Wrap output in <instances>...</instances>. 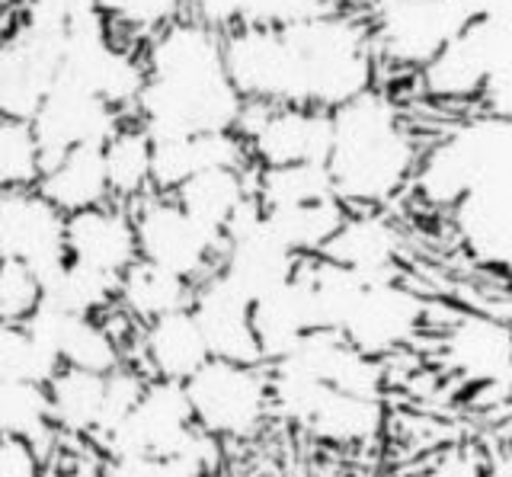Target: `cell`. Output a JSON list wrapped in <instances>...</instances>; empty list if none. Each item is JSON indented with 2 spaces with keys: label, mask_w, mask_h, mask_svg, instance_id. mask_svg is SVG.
I'll list each match as a JSON object with an SVG mask.
<instances>
[{
  "label": "cell",
  "mask_w": 512,
  "mask_h": 477,
  "mask_svg": "<svg viewBox=\"0 0 512 477\" xmlns=\"http://www.w3.org/2000/svg\"><path fill=\"white\" fill-rule=\"evenodd\" d=\"M148 81L132 119L151 141H176L205 132H234L244 97L234 90L221 58V33L180 17L141 45Z\"/></svg>",
  "instance_id": "6da1fadb"
},
{
  "label": "cell",
  "mask_w": 512,
  "mask_h": 477,
  "mask_svg": "<svg viewBox=\"0 0 512 477\" xmlns=\"http://www.w3.org/2000/svg\"><path fill=\"white\" fill-rule=\"evenodd\" d=\"M61 365L26 324H0V378L48 385Z\"/></svg>",
  "instance_id": "8d00e7d4"
},
{
  "label": "cell",
  "mask_w": 512,
  "mask_h": 477,
  "mask_svg": "<svg viewBox=\"0 0 512 477\" xmlns=\"http://www.w3.org/2000/svg\"><path fill=\"white\" fill-rule=\"evenodd\" d=\"M64 26L29 17L20 7L16 23L0 36V116L32 119L61 71Z\"/></svg>",
  "instance_id": "8fae6325"
},
{
  "label": "cell",
  "mask_w": 512,
  "mask_h": 477,
  "mask_svg": "<svg viewBox=\"0 0 512 477\" xmlns=\"http://www.w3.org/2000/svg\"><path fill=\"white\" fill-rule=\"evenodd\" d=\"M253 196L263 209H285V205L317 202L336 193L327 164H295V167H256Z\"/></svg>",
  "instance_id": "e575fe53"
},
{
  "label": "cell",
  "mask_w": 512,
  "mask_h": 477,
  "mask_svg": "<svg viewBox=\"0 0 512 477\" xmlns=\"http://www.w3.org/2000/svg\"><path fill=\"white\" fill-rule=\"evenodd\" d=\"M151 154L154 141L135 119H125L119 132L103 145L106 177L112 189V202H122L132 209L135 202L154 193L151 186Z\"/></svg>",
  "instance_id": "d6a6232c"
},
{
  "label": "cell",
  "mask_w": 512,
  "mask_h": 477,
  "mask_svg": "<svg viewBox=\"0 0 512 477\" xmlns=\"http://www.w3.org/2000/svg\"><path fill=\"white\" fill-rule=\"evenodd\" d=\"M208 359L212 353H208L202 327L189 308L138 324L132 343H128V362L135 369L148 378L180 381V385H186Z\"/></svg>",
  "instance_id": "d6986e66"
},
{
  "label": "cell",
  "mask_w": 512,
  "mask_h": 477,
  "mask_svg": "<svg viewBox=\"0 0 512 477\" xmlns=\"http://www.w3.org/2000/svg\"><path fill=\"white\" fill-rule=\"evenodd\" d=\"M189 311L202 327V337L212 359L263 365L260 346H256L253 324H250V301L231 282H224L218 273H208L192 289Z\"/></svg>",
  "instance_id": "44dd1931"
},
{
  "label": "cell",
  "mask_w": 512,
  "mask_h": 477,
  "mask_svg": "<svg viewBox=\"0 0 512 477\" xmlns=\"http://www.w3.org/2000/svg\"><path fill=\"white\" fill-rule=\"evenodd\" d=\"M42 305V282L29 266L0 260V324H26Z\"/></svg>",
  "instance_id": "f35d334b"
},
{
  "label": "cell",
  "mask_w": 512,
  "mask_h": 477,
  "mask_svg": "<svg viewBox=\"0 0 512 477\" xmlns=\"http://www.w3.org/2000/svg\"><path fill=\"white\" fill-rule=\"evenodd\" d=\"M429 477H493V465L474 449H448L436 458Z\"/></svg>",
  "instance_id": "60d3db41"
},
{
  "label": "cell",
  "mask_w": 512,
  "mask_h": 477,
  "mask_svg": "<svg viewBox=\"0 0 512 477\" xmlns=\"http://www.w3.org/2000/svg\"><path fill=\"white\" fill-rule=\"evenodd\" d=\"M512 164V122L496 116H471L452 132L423 148L410 189L429 209L452 212L468 189L490 170Z\"/></svg>",
  "instance_id": "5b68a950"
},
{
  "label": "cell",
  "mask_w": 512,
  "mask_h": 477,
  "mask_svg": "<svg viewBox=\"0 0 512 477\" xmlns=\"http://www.w3.org/2000/svg\"><path fill=\"white\" fill-rule=\"evenodd\" d=\"M247 141L237 132H205L176 141H154L151 186L154 193L173 196L183 183L205 170H250Z\"/></svg>",
  "instance_id": "603a6c76"
},
{
  "label": "cell",
  "mask_w": 512,
  "mask_h": 477,
  "mask_svg": "<svg viewBox=\"0 0 512 477\" xmlns=\"http://www.w3.org/2000/svg\"><path fill=\"white\" fill-rule=\"evenodd\" d=\"M109 33L125 45L141 49L160 29L186 17V0H96Z\"/></svg>",
  "instance_id": "d590c367"
},
{
  "label": "cell",
  "mask_w": 512,
  "mask_h": 477,
  "mask_svg": "<svg viewBox=\"0 0 512 477\" xmlns=\"http://www.w3.org/2000/svg\"><path fill=\"white\" fill-rule=\"evenodd\" d=\"M36 189L61 215H77L112 202L103 148H74L55 161H45Z\"/></svg>",
  "instance_id": "484cf974"
},
{
  "label": "cell",
  "mask_w": 512,
  "mask_h": 477,
  "mask_svg": "<svg viewBox=\"0 0 512 477\" xmlns=\"http://www.w3.org/2000/svg\"><path fill=\"white\" fill-rule=\"evenodd\" d=\"M48 417L58 439H80L96 442L106 423V375L58 369L55 378L45 385Z\"/></svg>",
  "instance_id": "4316f807"
},
{
  "label": "cell",
  "mask_w": 512,
  "mask_h": 477,
  "mask_svg": "<svg viewBox=\"0 0 512 477\" xmlns=\"http://www.w3.org/2000/svg\"><path fill=\"white\" fill-rule=\"evenodd\" d=\"M20 7H23V0H0V36H4L7 29L16 23V17H20Z\"/></svg>",
  "instance_id": "b9f144b4"
},
{
  "label": "cell",
  "mask_w": 512,
  "mask_h": 477,
  "mask_svg": "<svg viewBox=\"0 0 512 477\" xmlns=\"http://www.w3.org/2000/svg\"><path fill=\"white\" fill-rule=\"evenodd\" d=\"M0 477H45V455L23 439L0 436Z\"/></svg>",
  "instance_id": "ab89813d"
},
{
  "label": "cell",
  "mask_w": 512,
  "mask_h": 477,
  "mask_svg": "<svg viewBox=\"0 0 512 477\" xmlns=\"http://www.w3.org/2000/svg\"><path fill=\"white\" fill-rule=\"evenodd\" d=\"M192 420L215 442L253 439L272 420V391L266 365L208 359L186 381Z\"/></svg>",
  "instance_id": "52a82bcc"
},
{
  "label": "cell",
  "mask_w": 512,
  "mask_h": 477,
  "mask_svg": "<svg viewBox=\"0 0 512 477\" xmlns=\"http://www.w3.org/2000/svg\"><path fill=\"white\" fill-rule=\"evenodd\" d=\"M480 13L484 0H368L365 20L378 68L423 71Z\"/></svg>",
  "instance_id": "8992f818"
},
{
  "label": "cell",
  "mask_w": 512,
  "mask_h": 477,
  "mask_svg": "<svg viewBox=\"0 0 512 477\" xmlns=\"http://www.w3.org/2000/svg\"><path fill=\"white\" fill-rule=\"evenodd\" d=\"M132 221L138 237V260L192 285L215 273L221 237L205 231L199 221H192L173 196H144L132 205Z\"/></svg>",
  "instance_id": "30bf717a"
},
{
  "label": "cell",
  "mask_w": 512,
  "mask_h": 477,
  "mask_svg": "<svg viewBox=\"0 0 512 477\" xmlns=\"http://www.w3.org/2000/svg\"><path fill=\"white\" fill-rule=\"evenodd\" d=\"M221 58L244 100L301 106L298 68L279 26H234L221 33Z\"/></svg>",
  "instance_id": "5bb4252c"
},
{
  "label": "cell",
  "mask_w": 512,
  "mask_h": 477,
  "mask_svg": "<svg viewBox=\"0 0 512 477\" xmlns=\"http://www.w3.org/2000/svg\"><path fill=\"white\" fill-rule=\"evenodd\" d=\"M253 170H205L173 193L180 209L205 231L221 237L234 215L253 199Z\"/></svg>",
  "instance_id": "83f0119b"
},
{
  "label": "cell",
  "mask_w": 512,
  "mask_h": 477,
  "mask_svg": "<svg viewBox=\"0 0 512 477\" xmlns=\"http://www.w3.org/2000/svg\"><path fill=\"white\" fill-rule=\"evenodd\" d=\"M250 324H253L256 346H260L263 365L285 359L304 337H308V333L317 330L308 285L301 279V266L282 289L263 295L260 301H253Z\"/></svg>",
  "instance_id": "d4e9b609"
},
{
  "label": "cell",
  "mask_w": 512,
  "mask_h": 477,
  "mask_svg": "<svg viewBox=\"0 0 512 477\" xmlns=\"http://www.w3.org/2000/svg\"><path fill=\"white\" fill-rule=\"evenodd\" d=\"M320 257L352 269L362 279H391L400 276L404 237L381 209H359L346 215L343 228Z\"/></svg>",
  "instance_id": "cb8c5ba5"
},
{
  "label": "cell",
  "mask_w": 512,
  "mask_h": 477,
  "mask_svg": "<svg viewBox=\"0 0 512 477\" xmlns=\"http://www.w3.org/2000/svg\"><path fill=\"white\" fill-rule=\"evenodd\" d=\"M429 305L413 289H407L404 279H365L359 298L352 301L346 321L340 327V337L362 349L365 356L388 359L400 349L416 343V337L426 330Z\"/></svg>",
  "instance_id": "7c38bea8"
},
{
  "label": "cell",
  "mask_w": 512,
  "mask_h": 477,
  "mask_svg": "<svg viewBox=\"0 0 512 477\" xmlns=\"http://www.w3.org/2000/svg\"><path fill=\"white\" fill-rule=\"evenodd\" d=\"M0 436L23 439L36 445L42 455L55 452L61 439L48 417V397L42 385L0 378Z\"/></svg>",
  "instance_id": "836d02e7"
},
{
  "label": "cell",
  "mask_w": 512,
  "mask_h": 477,
  "mask_svg": "<svg viewBox=\"0 0 512 477\" xmlns=\"http://www.w3.org/2000/svg\"><path fill=\"white\" fill-rule=\"evenodd\" d=\"M45 477H48V474H45Z\"/></svg>",
  "instance_id": "ee69618b"
},
{
  "label": "cell",
  "mask_w": 512,
  "mask_h": 477,
  "mask_svg": "<svg viewBox=\"0 0 512 477\" xmlns=\"http://www.w3.org/2000/svg\"><path fill=\"white\" fill-rule=\"evenodd\" d=\"M125 119L128 116H122L119 109H112L84 87L71 84L68 77H55L52 90L45 93L29 125L36 132L45 164L74 148H103Z\"/></svg>",
  "instance_id": "2e32d148"
},
{
  "label": "cell",
  "mask_w": 512,
  "mask_h": 477,
  "mask_svg": "<svg viewBox=\"0 0 512 477\" xmlns=\"http://www.w3.org/2000/svg\"><path fill=\"white\" fill-rule=\"evenodd\" d=\"M234 132L247 141L253 167L327 164L333 145L330 113L314 106H272L263 100H244Z\"/></svg>",
  "instance_id": "9c48e42d"
},
{
  "label": "cell",
  "mask_w": 512,
  "mask_h": 477,
  "mask_svg": "<svg viewBox=\"0 0 512 477\" xmlns=\"http://www.w3.org/2000/svg\"><path fill=\"white\" fill-rule=\"evenodd\" d=\"M346 0H186V17L228 33L234 26H285L343 7Z\"/></svg>",
  "instance_id": "f1b7e54d"
},
{
  "label": "cell",
  "mask_w": 512,
  "mask_h": 477,
  "mask_svg": "<svg viewBox=\"0 0 512 477\" xmlns=\"http://www.w3.org/2000/svg\"><path fill=\"white\" fill-rule=\"evenodd\" d=\"M452 225L480 266L512 276V167L480 177L452 209Z\"/></svg>",
  "instance_id": "e0dca14e"
},
{
  "label": "cell",
  "mask_w": 512,
  "mask_h": 477,
  "mask_svg": "<svg viewBox=\"0 0 512 477\" xmlns=\"http://www.w3.org/2000/svg\"><path fill=\"white\" fill-rule=\"evenodd\" d=\"M279 29L298 68L301 106L333 113L378 87V58L365 13L343 4Z\"/></svg>",
  "instance_id": "3957f363"
},
{
  "label": "cell",
  "mask_w": 512,
  "mask_h": 477,
  "mask_svg": "<svg viewBox=\"0 0 512 477\" xmlns=\"http://www.w3.org/2000/svg\"><path fill=\"white\" fill-rule=\"evenodd\" d=\"M42 282V305H52L68 314L84 317H106L119 305V279L74 263L64 257L55 269L39 276Z\"/></svg>",
  "instance_id": "4dcf8cb0"
},
{
  "label": "cell",
  "mask_w": 512,
  "mask_h": 477,
  "mask_svg": "<svg viewBox=\"0 0 512 477\" xmlns=\"http://www.w3.org/2000/svg\"><path fill=\"white\" fill-rule=\"evenodd\" d=\"M64 225L68 215H61L36 186L4 189L0 193V260L23 263L36 276L48 273L68 257Z\"/></svg>",
  "instance_id": "ac0fdd59"
},
{
  "label": "cell",
  "mask_w": 512,
  "mask_h": 477,
  "mask_svg": "<svg viewBox=\"0 0 512 477\" xmlns=\"http://www.w3.org/2000/svg\"><path fill=\"white\" fill-rule=\"evenodd\" d=\"M42 173V151L29 119L0 116V193L32 189Z\"/></svg>",
  "instance_id": "74e56055"
},
{
  "label": "cell",
  "mask_w": 512,
  "mask_h": 477,
  "mask_svg": "<svg viewBox=\"0 0 512 477\" xmlns=\"http://www.w3.org/2000/svg\"><path fill=\"white\" fill-rule=\"evenodd\" d=\"M192 289H196L192 282H183L151 263L135 260L119 276V305L116 308L132 324H148L164 314L189 308Z\"/></svg>",
  "instance_id": "1f68e13d"
},
{
  "label": "cell",
  "mask_w": 512,
  "mask_h": 477,
  "mask_svg": "<svg viewBox=\"0 0 512 477\" xmlns=\"http://www.w3.org/2000/svg\"><path fill=\"white\" fill-rule=\"evenodd\" d=\"M442 359L468 385H503L512 375V327L490 314H464L445 330Z\"/></svg>",
  "instance_id": "ffe728a7"
},
{
  "label": "cell",
  "mask_w": 512,
  "mask_h": 477,
  "mask_svg": "<svg viewBox=\"0 0 512 477\" xmlns=\"http://www.w3.org/2000/svg\"><path fill=\"white\" fill-rule=\"evenodd\" d=\"M330 122L333 145L327 173L336 199L349 212L384 209L407 193L423 148L397 97L372 87L333 109Z\"/></svg>",
  "instance_id": "7a4b0ae2"
},
{
  "label": "cell",
  "mask_w": 512,
  "mask_h": 477,
  "mask_svg": "<svg viewBox=\"0 0 512 477\" xmlns=\"http://www.w3.org/2000/svg\"><path fill=\"white\" fill-rule=\"evenodd\" d=\"M349 209L336 199H317V202H301V205H285V209H263L266 228L276 234V241L288 247L298 260L320 257L327 244L343 228Z\"/></svg>",
  "instance_id": "f546056e"
},
{
  "label": "cell",
  "mask_w": 512,
  "mask_h": 477,
  "mask_svg": "<svg viewBox=\"0 0 512 477\" xmlns=\"http://www.w3.org/2000/svg\"><path fill=\"white\" fill-rule=\"evenodd\" d=\"M301 260L292 250L276 241V234L266 228L263 205L256 196L234 215L228 231L221 234V253L215 273L231 282L250 305L263 295L282 289L298 273Z\"/></svg>",
  "instance_id": "4fadbf2b"
},
{
  "label": "cell",
  "mask_w": 512,
  "mask_h": 477,
  "mask_svg": "<svg viewBox=\"0 0 512 477\" xmlns=\"http://www.w3.org/2000/svg\"><path fill=\"white\" fill-rule=\"evenodd\" d=\"M493 477H512V455H509V458H503L500 465L493 468Z\"/></svg>",
  "instance_id": "7bdbcfd3"
},
{
  "label": "cell",
  "mask_w": 512,
  "mask_h": 477,
  "mask_svg": "<svg viewBox=\"0 0 512 477\" xmlns=\"http://www.w3.org/2000/svg\"><path fill=\"white\" fill-rule=\"evenodd\" d=\"M266 369L272 417L292 423L304 436L333 445V449H362L381 436L384 401L343 394L285 359L266 365Z\"/></svg>",
  "instance_id": "277c9868"
},
{
  "label": "cell",
  "mask_w": 512,
  "mask_h": 477,
  "mask_svg": "<svg viewBox=\"0 0 512 477\" xmlns=\"http://www.w3.org/2000/svg\"><path fill=\"white\" fill-rule=\"evenodd\" d=\"M64 253L74 263L100 269L109 276H122L138 260V237L132 209L122 202H106L96 209L68 215L64 225Z\"/></svg>",
  "instance_id": "7402d4cb"
},
{
  "label": "cell",
  "mask_w": 512,
  "mask_h": 477,
  "mask_svg": "<svg viewBox=\"0 0 512 477\" xmlns=\"http://www.w3.org/2000/svg\"><path fill=\"white\" fill-rule=\"evenodd\" d=\"M202 429L180 381L148 378L128 417L93 445L103 458H183Z\"/></svg>",
  "instance_id": "ba28073f"
},
{
  "label": "cell",
  "mask_w": 512,
  "mask_h": 477,
  "mask_svg": "<svg viewBox=\"0 0 512 477\" xmlns=\"http://www.w3.org/2000/svg\"><path fill=\"white\" fill-rule=\"evenodd\" d=\"M26 327L45 343L61 369L109 375L128 362V343H132L138 324L125 321L122 327H116L112 311L106 317H84L58 311L52 305H39Z\"/></svg>",
  "instance_id": "9a60e30c"
}]
</instances>
